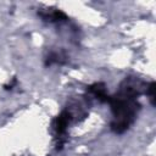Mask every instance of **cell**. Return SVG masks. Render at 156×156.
<instances>
[{"label": "cell", "instance_id": "6da1fadb", "mask_svg": "<svg viewBox=\"0 0 156 156\" xmlns=\"http://www.w3.org/2000/svg\"><path fill=\"white\" fill-rule=\"evenodd\" d=\"M71 121V113L68 111H63L60 113V116L55 119L54 122V127H55V130L58 135H62L65 134L67 127H68V123Z\"/></svg>", "mask_w": 156, "mask_h": 156}, {"label": "cell", "instance_id": "3957f363", "mask_svg": "<svg viewBox=\"0 0 156 156\" xmlns=\"http://www.w3.org/2000/svg\"><path fill=\"white\" fill-rule=\"evenodd\" d=\"M147 95L151 100V104L155 105V83L154 82H151L150 85L147 87Z\"/></svg>", "mask_w": 156, "mask_h": 156}, {"label": "cell", "instance_id": "7a4b0ae2", "mask_svg": "<svg viewBox=\"0 0 156 156\" xmlns=\"http://www.w3.org/2000/svg\"><path fill=\"white\" fill-rule=\"evenodd\" d=\"M88 91L90 94H93L101 102H106V101L110 100V96L106 94V88H105V85L102 83H95V84L90 85L88 88Z\"/></svg>", "mask_w": 156, "mask_h": 156}]
</instances>
